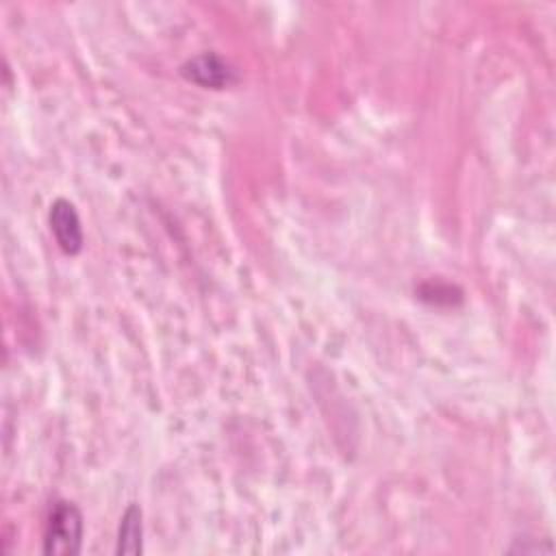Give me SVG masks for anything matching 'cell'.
Instances as JSON below:
<instances>
[{
  "mask_svg": "<svg viewBox=\"0 0 556 556\" xmlns=\"http://www.w3.org/2000/svg\"><path fill=\"white\" fill-rule=\"evenodd\" d=\"M85 519L80 508L74 502L59 500L50 508L46 528H43V547L46 556H76L83 549Z\"/></svg>",
  "mask_w": 556,
  "mask_h": 556,
  "instance_id": "6da1fadb",
  "label": "cell"
},
{
  "mask_svg": "<svg viewBox=\"0 0 556 556\" xmlns=\"http://www.w3.org/2000/svg\"><path fill=\"white\" fill-rule=\"evenodd\" d=\"M48 224L61 252L76 256L83 250L85 232L74 202L67 198H56L48 208Z\"/></svg>",
  "mask_w": 556,
  "mask_h": 556,
  "instance_id": "3957f363",
  "label": "cell"
},
{
  "mask_svg": "<svg viewBox=\"0 0 556 556\" xmlns=\"http://www.w3.org/2000/svg\"><path fill=\"white\" fill-rule=\"evenodd\" d=\"M417 298L432 306H456L463 302L460 287L445 280H426L415 289Z\"/></svg>",
  "mask_w": 556,
  "mask_h": 556,
  "instance_id": "5b68a950",
  "label": "cell"
},
{
  "mask_svg": "<svg viewBox=\"0 0 556 556\" xmlns=\"http://www.w3.org/2000/svg\"><path fill=\"white\" fill-rule=\"evenodd\" d=\"M178 72L185 80L204 89H226L237 83V72L215 50H206L189 56Z\"/></svg>",
  "mask_w": 556,
  "mask_h": 556,
  "instance_id": "7a4b0ae2",
  "label": "cell"
},
{
  "mask_svg": "<svg viewBox=\"0 0 556 556\" xmlns=\"http://www.w3.org/2000/svg\"><path fill=\"white\" fill-rule=\"evenodd\" d=\"M143 552V513L137 502H130L122 513L115 539L117 556H137Z\"/></svg>",
  "mask_w": 556,
  "mask_h": 556,
  "instance_id": "277c9868",
  "label": "cell"
}]
</instances>
